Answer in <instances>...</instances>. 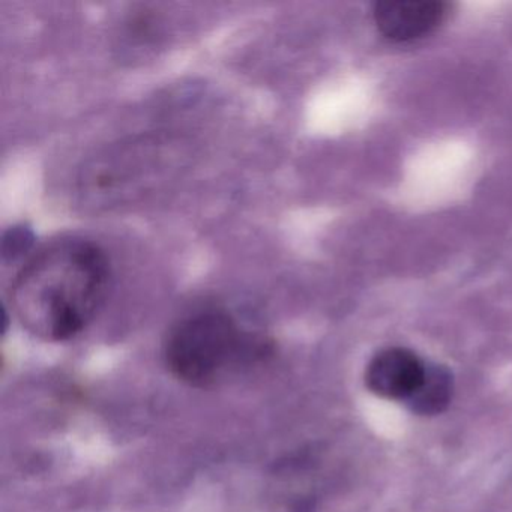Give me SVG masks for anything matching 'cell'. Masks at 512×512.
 Instances as JSON below:
<instances>
[{
  "label": "cell",
  "mask_w": 512,
  "mask_h": 512,
  "mask_svg": "<svg viewBox=\"0 0 512 512\" xmlns=\"http://www.w3.org/2000/svg\"><path fill=\"white\" fill-rule=\"evenodd\" d=\"M112 263L82 238L50 242L32 254L11 286V308L35 337L67 341L85 331L106 302Z\"/></svg>",
  "instance_id": "1"
},
{
  "label": "cell",
  "mask_w": 512,
  "mask_h": 512,
  "mask_svg": "<svg viewBox=\"0 0 512 512\" xmlns=\"http://www.w3.org/2000/svg\"><path fill=\"white\" fill-rule=\"evenodd\" d=\"M160 140L146 139L110 149L83 169L82 191L92 205H115L148 190L169 163Z\"/></svg>",
  "instance_id": "3"
},
{
  "label": "cell",
  "mask_w": 512,
  "mask_h": 512,
  "mask_svg": "<svg viewBox=\"0 0 512 512\" xmlns=\"http://www.w3.org/2000/svg\"><path fill=\"white\" fill-rule=\"evenodd\" d=\"M454 394L452 373L442 365H427L422 382L404 403L415 415L434 416L449 406Z\"/></svg>",
  "instance_id": "6"
},
{
  "label": "cell",
  "mask_w": 512,
  "mask_h": 512,
  "mask_svg": "<svg viewBox=\"0 0 512 512\" xmlns=\"http://www.w3.org/2000/svg\"><path fill=\"white\" fill-rule=\"evenodd\" d=\"M268 353L269 343L242 328L232 314L215 308L182 317L164 341L170 373L194 388L217 386Z\"/></svg>",
  "instance_id": "2"
},
{
  "label": "cell",
  "mask_w": 512,
  "mask_h": 512,
  "mask_svg": "<svg viewBox=\"0 0 512 512\" xmlns=\"http://www.w3.org/2000/svg\"><path fill=\"white\" fill-rule=\"evenodd\" d=\"M421 358L406 347H388L371 358L365 370V386L385 400L406 401L425 374Z\"/></svg>",
  "instance_id": "5"
},
{
  "label": "cell",
  "mask_w": 512,
  "mask_h": 512,
  "mask_svg": "<svg viewBox=\"0 0 512 512\" xmlns=\"http://www.w3.org/2000/svg\"><path fill=\"white\" fill-rule=\"evenodd\" d=\"M454 11L445 0H382L373 5L377 31L392 43H413L439 31Z\"/></svg>",
  "instance_id": "4"
}]
</instances>
